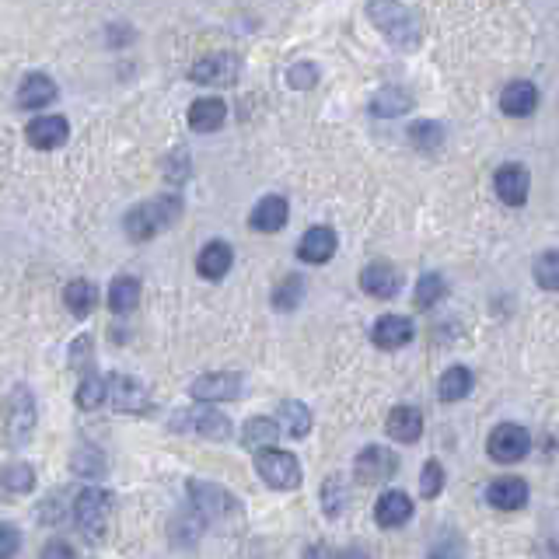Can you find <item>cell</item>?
Segmentation results:
<instances>
[{
  "instance_id": "ffe728a7",
  "label": "cell",
  "mask_w": 559,
  "mask_h": 559,
  "mask_svg": "<svg viewBox=\"0 0 559 559\" xmlns=\"http://www.w3.org/2000/svg\"><path fill=\"white\" fill-rule=\"evenodd\" d=\"M371 339L381 350H399V346H406L413 339V322L406 315H385L374 322Z\"/></svg>"
},
{
  "instance_id": "bcb514c9",
  "label": "cell",
  "mask_w": 559,
  "mask_h": 559,
  "mask_svg": "<svg viewBox=\"0 0 559 559\" xmlns=\"http://www.w3.org/2000/svg\"><path fill=\"white\" fill-rule=\"evenodd\" d=\"M336 559H374V556H371V549H364V546H350V549H343Z\"/></svg>"
},
{
  "instance_id": "ac0fdd59",
  "label": "cell",
  "mask_w": 559,
  "mask_h": 559,
  "mask_svg": "<svg viewBox=\"0 0 559 559\" xmlns=\"http://www.w3.org/2000/svg\"><path fill=\"white\" fill-rule=\"evenodd\" d=\"M287 217H290V207L283 196H263V200L256 203V210L249 214V224L259 235H277L283 224H287Z\"/></svg>"
},
{
  "instance_id": "f35d334b",
  "label": "cell",
  "mask_w": 559,
  "mask_h": 559,
  "mask_svg": "<svg viewBox=\"0 0 559 559\" xmlns=\"http://www.w3.org/2000/svg\"><path fill=\"white\" fill-rule=\"evenodd\" d=\"M535 280L542 290H559V252H542L535 259Z\"/></svg>"
},
{
  "instance_id": "d590c367",
  "label": "cell",
  "mask_w": 559,
  "mask_h": 559,
  "mask_svg": "<svg viewBox=\"0 0 559 559\" xmlns=\"http://www.w3.org/2000/svg\"><path fill=\"white\" fill-rule=\"evenodd\" d=\"M32 486H35L32 465L14 462V465H7V469H4V490H7V497H21V493H32Z\"/></svg>"
},
{
  "instance_id": "8fae6325",
  "label": "cell",
  "mask_w": 559,
  "mask_h": 559,
  "mask_svg": "<svg viewBox=\"0 0 559 559\" xmlns=\"http://www.w3.org/2000/svg\"><path fill=\"white\" fill-rule=\"evenodd\" d=\"M399 472V455L381 444H371L357 455V479L360 483H385Z\"/></svg>"
},
{
  "instance_id": "5b68a950",
  "label": "cell",
  "mask_w": 559,
  "mask_h": 559,
  "mask_svg": "<svg viewBox=\"0 0 559 559\" xmlns=\"http://www.w3.org/2000/svg\"><path fill=\"white\" fill-rule=\"evenodd\" d=\"M256 469L263 476V483L273 486V490H297L301 486V462L290 451L263 448L256 455Z\"/></svg>"
},
{
  "instance_id": "6da1fadb",
  "label": "cell",
  "mask_w": 559,
  "mask_h": 559,
  "mask_svg": "<svg viewBox=\"0 0 559 559\" xmlns=\"http://www.w3.org/2000/svg\"><path fill=\"white\" fill-rule=\"evenodd\" d=\"M367 18L374 21L381 35L399 49H416L423 39V25L413 14V7H406L402 0H367Z\"/></svg>"
},
{
  "instance_id": "8d00e7d4",
  "label": "cell",
  "mask_w": 559,
  "mask_h": 559,
  "mask_svg": "<svg viewBox=\"0 0 559 559\" xmlns=\"http://www.w3.org/2000/svg\"><path fill=\"white\" fill-rule=\"evenodd\" d=\"M304 297V280L297 277V273H290V277L280 280V287L273 290V308L277 311H294L297 304H301Z\"/></svg>"
},
{
  "instance_id": "7c38bea8",
  "label": "cell",
  "mask_w": 559,
  "mask_h": 559,
  "mask_svg": "<svg viewBox=\"0 0 559 559\" xmlns=\"http://www.w3.org/2000/svg\"><path fill=\"white\" fill-rule=\"evenodd\" d=\"M109 402L119 409V413H144L147 409V388L144 381L130 378V374H109Z\"/></svg>"
},
{
  "instance_id": "7dc6e473",
  "label": "cell",
  "mask_w": 559,
  "mask_h": 559,
  "mask_svg": "<svg viewBox=\"0 0 559 559\" xmlns=\"http://www.w3.org/2000/svg\"><path fill=\"white\" fill-rule=\"evenodd\" d=\"M304 559H336V553H332L329 546H311L308 553H304Z\"/></svg>"
},
{
  "instance_id": "b9f144b4",
  "label": "cell",
  "mask_w": 559,
  "mask_h": 559,
  "mask_svg": "<svg viewBox=\"0 0 559 559\" xmlns=\"http://www.w3.org/2000/svg\"><path fill=\"white\" fill-rule=\"evenodd\" d=\"M287 81H290V88L294 91H311L318 84V67L315 63H308V60L294 63V67L287 70Z\"/></svg>"
},
{
  "instance_id": "7a4b0ae2",
  "label": "cell",
  "mask_w": 559,
  "mask_h": 559,
  "mask_svg": "<svg viewBox=\"0 0 559 559\" xmlns=\"http://www.w3.org/2000/svg\"><path fill=\"white\" fill-rule=\"evenodd\" d=\"M182 214L179 196H154V200L140 203L126 214V238L130 242H151L158 231H165L168 224H175Z\"/></svg>"
},
{
  "instance_id": "74e56055",
  "label": "cell",
  "mask_w": 559,
  "mask_h": 559,
  "mask_svg": "<svg viewBox=\"0 0 559 559\" xmlns=\"http://www.w3.org/2000/svg\"><path fill=\"white\" fill-rule=\"evenodd\" d=\"M444 297V280L437 277V273H423L420 280H416V294H413V304L420 311L434 308L437 301Z\"/></svg>"
},
{
  "instance_id": "836d02e7",
  "label": "cell",
  "mask_w": 559,
  "mask_h": 559,
  "mask_svg": "<svg viewBox=\"0 0 559 559\" xmlns=\"http://www.w3.org/2000/svg\"><path fill=\"white\" fill-rule=\"evenodd\" d=\"M70 469H74L77 476L98 479L105 472V455L95 448V444H81V448L74 451V458H70Z\"/></svg>"
},
{
  "instance_id": "d6a6232c",
  "label": "cell",
  "mask_w": 559,
  "mask_h": 559,
  "mask_svg": "<svg viewBox=\"0 0 559 559\" xmlns=\"http://www.w3.org/2000/svg\"><path fill=\"white\" fill-rule=\"evenodd\" d=\"M74 402L81 409H102L105 402H109V381L98 378V374H88V378L77 385V395Z\"/></svg>"
},
{
  "instance_id": "52a82bcc",
  "label": "cell",
  "mask_w": 559,
  "mask_h": 559,
  "mask_svg": "<svg viewBox=\"0 0 559 559\" xmlns=\"http://www.w3.org/2000/svg\"><path fill=\"white\" fill-rule=\"evenodd\" d=\"M7 444L28 441V434L35 430V395L28 385H14L7 395Z\"/></svg>"
},
{
  "instance_id": "f6af8a7d",
  "label": "cell",
  "mask_w": 559,
  "mask_h": 559,
  "mask_svg": "<svg viewBox=\"0 0 559 559\" xmlns=\"http://www.w3.org/2000/svg\"><path fill=\"white\" fill-rule=\"evenodd\" d=\"M39 559H74V549H70L67 542H49Z\"/></svg>"
},
{
  "instance_id": "1f68e13d",
  "label": "cell",
  "mask_w": 559,
  "mask_h": 559,
  "mask_svg": "<svg viewBox=\"0 0 559 559\" xmlns=\"http://www.w3.org/2000/svg\"><path fill=\"white\" fill-rule=\"evenodd\" d=\"M409 140H413L423 154H434L437 147L444 144V126L437 123V119H416V123L409 126Z\"/></svg>"
},
{
  "instance_id": "2e32d148",
  "label": "cell",
  "mask_w": 559,
  "mask_h": 559,
  "mask_svg": "<svg viewBox=\"0 0 559 559\" xmlns=\"http://www.w3.org/2000/svg\"><path fill=\"white\" fill-rule=\"evenodd\" d=\"M332 252H336V231L325 228V224L304 231V238L297 242V259H304V263H311V266L329 263Z\"/></svg>"
},
{
  "instance_id": "9a60e30c",
  "label": "cell",
  "mask_w": 559,
  "mask_h": 559,
  "mask_svg": "<svg viewBox=\"0 0 559 559\" xmlns=\"http://www.w3.org/2000/svg\"><path fill=\"white\" fill-rule=\"evenodd\" d=\"M486 500L497 511H521L528 504V483L518 476H500L486 486Z\"/></svg>"
},
{
  "instance_id": "4dcf8cb0",
  "label": "cell",
  "mask_w": 559,
  "mask_h": 559,
  "mask_svg": "<svg viewBox=\"0 0 559 559\" xmlns=\"http://www.w3.org/2000/svg\"><path fill=\"white\" fill-rule=\"evenodd\" d=\"M140 301V283L133 277H116L109 287V308L116 311V315H126V311H133Z\"/></svg>"
},
{
  "instance_id": "3957f363",
  "label": "cell",
  "mask_w": 559,
  "mask_h": 559,
  "mask_svg": "<svg viewBox=\"0 0 559 559\" xmlns=\"http://www.w3.org/2000/svg\"><path fill=\"white\" fill-rule=\"evenodd\" d=\"M109 493L105 490H81L74 500V518H77V528H81L84 535H88L91 542H102L105 532H109Z\"/></svg>"
},
{
  "instance_id": "83f0119b",
  "label": "cell",
  "mask_w": 559,
  "mask_h": 559,
  "mask_svg": "<svg viewBox=\"0 0 559 559\" xmlns=\"http://www.w3.org/2000/svg\"><path fill=\"white\" fill-rule=\"evenodd\" d=\"M409 109H413V98H409L402 88H381V91H374V98H371L374 119H395Z\"/></svg>"
},
{
  "instance_id": "60d3db41",
  "label": "cell",
  "mask_w": 559,
  "mask_h": 559,
  "mask_svg": "<svg viewBox=\"0 0 559 559\" xmlns=\"http://www.w3.org/2000/svg\"><path fill=\"white\" fill-rule=\"evenodd\" d=\"M343 500H346V493H343V479H339V476L325 479V483H322V507H325V514H329V518H336V514H343Z\"/></svg>"
},
{
  "instance_id": "4fadbf2b",
  "label": "cell",
  "mask_w": 559,
  "mask_h": 559,
  "mask_svg": "<svg viewBox=\"0 0 559 559\" xmlns=\"http://www.w3.org/2000/svg\"><path fill=\"white\" fill-rule=\"evenodd\" d=\"M25 137H28V144L39 147V151H56V147L67 144L70 126H67V119L63 116H39V119L28 123Z\"/></svg>"
},
{
  "instance_id": "e575fe53",
  "label": "cell",
  "mask_w": 559,
  "mask_h": 559,
  "mask_svg": "<svg viewBox=\"0 0 559 559\" xmlns=\"http://www.w3.org/2000/svg\"><path fill=\"white\" fill-rule=\"evenodd\" d=\"M462 556H465V539L458 532H451V528L437 532V539L427 549V559H462Z\"/></svg>"
},
{
  "instance_id": "ba28073f",
  "label": "cell",
  "mask_w": 559,
  "mask_h": 559,
  "mask_svg": "<svg viewBox=\"0 0 559 559\" xmlns=\"http://www.w3.org/2000/svg\"><path fill=\"white\" fill-rule=\"evenodd\" d=\"M242 74V60L235 53H210L189 67V81L207 84V88H228Z\"/></svg>"
},
{
  "instance_id": "d6986e66",
  "label": "cell",
  "mask_w": 559,
  "mask_h": 559,
  "mask_svg": "<svg viewBox=\"0 0 559 559\" xmlns=\"http://www.w3.org/2000/svg\"><path fill=\"white\" fill-rule=\"evenodd\" d=\"M360 287H364L371 297H381V301H388V297L399 294L402 273L395 270V266H388V263H371L364 273H360Z\"/></svg>"
},
{
  "instance_id": "9c48e42d",
  "label": "cell",
  "mask_w": 559,
  "mask_h": 559,
  "mask_svg": "<svg viewBox=\"0 0 559 559\" xmlns=\"http://www.w3.org/2000/svg\"><path fill=\"white\" fill-rule=\"evenodd\" d=\"M245 392V378L235 371H210L189 385V395L200 402H235Z\"/></svg>"
},
{
  "instance_id": "7bdbcfd3",
  "label": "cell",
  "mask_w": 559,
  "mask_h": 559,
  "mask_svg": "<svg viewBox=\"0 0 559 559\" xmlns=\"http://www.w3.org/2000/svg\"><path fill=\"white\" fill-rule=\"evenodd\" d=\"M88 360H91V336L74 339V343H70V364L81 367V364H88Z\"/></svg>"
},
{
  "instance_id": "ee69618b",
  "label": "cell",
  "mask_w": 559,
  "mask_h": 559,
  "mask_svg": "<svg viewBox=\"0 0 559 559\" xmlns=\"http://www.w3.org/2000/svg\"><path fill=\"white\" fill-rule=\"evenodd\" d=\"M18 549V532L11 525H0V559H11Z\"/></svg>"
},
{
  "instance_id": "f1b7e54d",
  "label": "cell",
  "mask_w": 559,
  "mask_h": 559,
  "mask_svg": "<svg viewBox=\"0 0 559 559\" xmlns=\"http://www.w3.org/2000/svg\"><path fill=\"white\" fill-rule=\"evenodd\" d=\"M280 423L270 420V416H256L242 427V444L245 448H277V437H280Z\"/></svg>"
},
{
  "instance_id": "d4e9b609",
  "label": "cell",
  "mask_w": 559,
  "mask_h": 559,
  "mask_svg": "<svg viewBox=\"0 0 559 559\" xmlns=\"http://www.w3.org/2000/svg\"><path fill=\"white\" fill-rule=\"evenodd\" d=\"M277 420H280L283 434L294 437V441H304V437L311 434V409L304 406V402H294V399L280 402Z\"/></svg>"
},
{
  "instance_id": "e0dca14e",
  "label": "cell",
  "mask_w": 559,
  "mask_h": 559,
  "mask_svg": "<svg viewBox=\"0 0 559 559\" xmlns=\"http://www.w3.org/2000/svg\"><path fill=\"white\" fill-rule=\"evenodd\" d=\"M409 518H413V500L402 490L381 493L378 504H374V521H378L381 528H402Z\"/></svg>"
},
{
  "instance_id": "30bf717a",
  "label": "cell",
  "mask_w": 559,
  "mask_h": 559,
  "mask_svg": "<svg viewBox=\"0 0 559 559\" xmlns=\"http://www.w3.org/2000/svg\"><path fill=\"white\" fill-rule=\"evenodd\" d=\"M528 448H532V437H528V430L518 427V423H500V427H493L490 441H486L490 458L500 465L521 462V458L528 455Z\"/></svg>"
},
{
  "instance_id": "4316f807",
  "label": "cell",
  "mask_w": 559,
  "mask_h": 559,
  "mask_svg": "<svg viewBox=\"0 0 559 559\" xmlns=\"http://www.w3.org/2000/svg\"><path fill=\"white\" fill-rule=\"evenodd\" d=\"M63 304H67V311H70V315H77V318L91 315V311H95V304H98L95 283H91V280H70L67 287H63Z\"/></svg>"
},
{
  "instance_id": "f546056e",
  "label": "cell",
  "mask_w": 559,
  "mask_h": 559,
  "mask_svg": "<svg viewBox=\"0 0 559 559\" xmlns=\"http://www.w3.org/2000/svg\"><path fill=\"white\" fill-rule=\"evenodd\" d=\"M472 392V371L469 367H448V371L441 374V385H437V395H441L444 402H462L465 395Z\"/></svg>"
},
{
  "instance_id": "ab89813d",
  "label": "cell",
  "mask_w": 559,
  "mask_h": 559,
  "mask_svg": "<svg viewBox=\"0 0 559 559\" xmlns=\"http://www.w3.org/2000/svg\"><path fill=\"white\" fill-rule=\"evenodd\" d=\"M441 490H444V465L437 462V458H430V462L423 465L420 493H423L427 500H434V497H441Z\"/></svg>"
},
{
  "instance_id": "603a6c76",
  "label": "cell",
  "mask_w": 559,
  "mask_h": 559,
  "mask_svg": "<svg viewBox=\"0 0 559 559\" xmlns=\"http://www.w3.org/2000/svg\"><path fill=\"white\" fill-rule=\"evenodd\" d=\"M231 263H235L231 245L228 242H210V245H203L200 259H196V270H200V277H207V280H221V277H228Z\"/></svg>"
},
{
  "instance_id": "5bb4252c",
  "label": "cell",
  "mask_w": 559,
  "mask_h": 559,
  "mask_svg": "<svg viewBox=\"0 0 559 559\" xmlns=\"http://www.w3.org/2000/svg\"><path fill=\"white\" fill-rule=\"evenodd\" d=\"M528 172L521 165H500L497 175H493V189H497L500 203H507V207H521V203L528 200Z\"/></svg>"
},
{
  "instance_id": "7402d4cb",
  "label": "cell",
  "mask_w": 559,
  "mask_h": 559,
  "mask_svg": "<svg viewBox=\"0 0 559 559\" xmlns=\"http://www.w3.org/2000/svg\"><path fill=\"white\" fill-rule=\"evenodd\" d=\"M535 105H539V91H535L532 81H511L500 91V109L507 116H532Z\"/></svg>"
},
{
  "instance_id": "484cf974",
  "label": "cell",
  "mask_w": 559,
  "mask_h": 559,
  "mask_svg": "<svg viewBox=\"0 0 559 559\" xmlns=\"http://www.w3.org/2000/svg\"><path fill=\"white\" fill-rule=\"evenodd\" d=\"M53 98H56V84L49 81L46 74H28L25 81H21V91H18L21 109H42V105H49Z\"/></svg>"
},
{
  "instance_id": "44dd1931",
  "label": "cell",
  "mask_w": 559,
  "mask_h": 559,
  "mask_svg": "<svg viewBox=\"0 0 559 559\" xmlns=\"http://www.w3.org/2000/svg\"><path fill=\"white\" fill-rule=\"evenodd\" d=\"M224 119H228V105H224L221 98H196V102L189 105V126H193L196 133L221 130Z\"/></svg>"
},
{
  "instance_id": "cb8c5ba5",
  "label": "cell",
  "mask_w": 559,
  "mask_h": 559,
  "mask_svg": "<svg viewBox=\"0 0 559 559\" xmlns=\"http://www.w3.org/2000/svg\"><path fill=\"white\" fill-rule=\"evenodd\" d=\"M423 434V416L413 406H395L388 413V437H395L399 444H413Z\"/></svg>"
},
{
  "instance_id": "277c9868",
  "label": "cell",
  "mask_w": 559,
  "mask_h": 559,
  "mask_svg": "<svg viewBox=\"0 0 559 559\" xmlns=\"http://www.w3.org/2000/svg\"><path fill=\"white\" fill-rule=\"evenodd\" d=\"M189 497H193V507L203 521H228V518H238V514H242V504H238L224 486L193 479V483H189Z\"/></svg>"
},
{
  "instance_id": "8992f818",
  "label": "cell",
  "mask_w": 559,
  "mask_h": 559,
  "mask_svg": "<svg viewBox=\"0 0 559 559\" xmlns=\"http://www.w3.org/2000/svg\"><path fill=\"white\" fill-rule=\"evenodd\" d=\"M168 427L179 430V434L207 437V441H228L231 437V420L217 409H182V413L172 416Z\"/></svg>"
}]
</instances>
